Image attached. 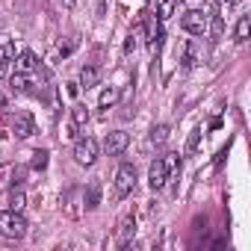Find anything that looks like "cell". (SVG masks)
I'll return each mask as SVG.
<instances>
[{
	"mask_svg": "<svg viewBox=\"0 0 251 251\" xmlns=\"http://www.w3.org/2000/svg\"><path fill=\"white\" fill-rule=\"evenodd\" d=\"M115 100H118V89H115V86H106V89L100 92V98H98V106H100V109H109Z\"/></svg>",
	"mask_w": 251,
	"mask_h": 251,
	"instance_id": "20",
	"label": "cell"
},
{
	"mask_svg": "<svg viewBox=\"0 0 251 251\" xmlns=\"http://www.w3.org/2000/svg\"><path fill=\"white\" fill-rule=\"evenodd\" d=\"M12 133H15V139H27V136L36 133V121H33L30 112H15V118H12Z\"/></svg>",
	"mask_w": 251,
	"mask_h": 251,
	"instance_id": "6",
	"label": "cell"
},
{
	"mask_svg": "<svg viewBox=\"0 0 251 251\" xmlns=\"http://www.w3.org/2000/svg\"><path fill=\"white\" fill-rule=\"evenodd\" d=\"M163 27H160V21H154V18H148V50L157 56L160 53V48H163Z\"/></svg>",
	"mask_w": 251,
	"mask_h": 251,
	"instance_id": "9",
	"label": "cell"
},
{
	"mask_svg": "<svg viewBox=\"0 0 251 251\" xmlns=\"http://www.w3.org/2000/svg\"><path fill=\"white\" fill-rule=\"evenodd\" d=\"M163 166H166V172H169V177H177L180 175V154H175V151H169L166 157H163Z\"/></svg>",
	"mask_w": 251,
	"mask_h": 251,
	"instance_id": "16",
	"label": "cell"
},
{
	"mask_svg": "<svg viewBox=\"0 0 251 251\" xmlns=\"http://www.w3.org/2000/svg\"><path fill=\"white\" fill-rule=\"evenodd\" d=\"M133 48H136V39H133V36H130V39H127V42H124V53H130V50H133Z\"/></svg>",
	"mask_w": 251,
	"mask_h": 251,
	"instance_id": "26",
	"label": "cell"
},
{
	"mask_svg": "<svg viewBox=\"0 0 251 251\" xmlns=\"http://www.w3.org/2000/svg\"><path fill=\"white\" fill-rule=\"evenodd\" d=\"M98 154H100V148H98V142L92 139V136H80L77 139V145H74V163L77 166H95L98 163Z\"/></svg>",
	"mask_w": 251,
	"mask_h": 251,
	"instance_id": "2",
	"label": "cell"
},
{
	"mask_svg": "<svg viewBox=\"0 0 251 251\" xmlns=\"http://www.w3.org/2000/svg\"><path fill=\"white\" fill-rule=\"evenodd\" d=\"M248 33H251V18H248V15H242V18L236 21L233 39H236V42H248Z\"/></svg>",
	"mask_w": 251,
	"mask_h": 251,
	"instance_id": "19",
	"label": "cell"
},
{
	"mask_svg": "<svg viewBox=\"0 0 251 251\" xmlns=\"http://www.w3.org/2000/svg\"><path fill=\"white\" fill-rule=\"evenodd\" d=\"M6 103H9V100H6V95H0V109H6Z\"/></svg>",
	"mask_w": 251,
	"mask_h": 251,
	"instance_id": "29",
	"label": "cell"
},
{
	"mask_svg": "<svg viewBox=\"0 0 251 251\" xmlns=\"http://www.w3.org/2000/svg\"><path fill=\"white\" fill-rule=\"evenodd\" d=\"M175 9H177V0H163L160 9H157V21H160V24H163V21H169V18L175 15Z\"/></svg>",
	"mask_w": 251,
	"mask_h": 251,
	"instance_id": "21",
	"label": "cell"
},
{
	"mask_svg": "<svg viewBox=\"0 0 251 251\" xmlns=\"http://www.w3.org/2000/svg\"><path fill=\"white\" fill-rule=\"evenodd\" d=\"M98 80H100V68L98 65H83V71H80V89H95Z\"/></svg>",
	"mask_w": 251,
	"mask_h": 251,
	"instance_id": "13",
	"label": "cell"
},
{
	"mask_svg": "<svg viewBox=\"0 0 251 251\" xmlns=\"http://www.w3.org/2000/svg\"><path fill=\"white\" fill-rule=\"evenodd\" d=\"M133 233H136V216L133 213H124L118 219V245L121 248H127L133 242Z\"/></svg>",
	"mask_w": 251,
	"mask_h": 251,
	"instance_id": "7",
	"label": "cell"
},
{
	"mask_svg": "<svg viewBox=\"0 0 251 251\" xmlns=\"http://www.w3.org/2000/svg\"><path fill=\"white\" fill-rule=\"evenodd\" d=\"M59 3H62L65 9H74V6H77V0H59Z\"/></svg>",
	"mask_w": 251,
	"mask_h": 251,
	"instance_id": "28",
	"label": "cell"
},
{
	"mask_svg": "<svg viewBox=\"0 0 251 251\" xmlns=\"http://www.w3.org/2000/svg\"><path fill=\"white\" fill-rule=\"evenodd\" d=\"M127 145H130V136H127V133H124V130H112V133H106L103 151H106L109 157H118V154L127 151Z\"/></svg>",
	"mask_w": 251,
	"mask_h": 251,
	"instance_id": "5",
	"label": "cell"
},
{
	"mask_svg": "<svg viewBox=\"0 0 251 251\" xmlns=\"http://www.w3.org/2000/svg\"><path fill=\"white\" fill-rule=\"evenodd\" d=\"M100 204V180H89V186L83 189V210H98Z\"/></svg>",
	"mask_w": 251,
	"mask_h": 251,
	"instance_id": "10",
	"label": "cell"
},
{
	"mask_svg": "<svg viewBox=\"0 0 251 251\" xmlns=\"http://www.w3.org/2000/svg\"><path fill=\"white\" fill-rule=\"evenodd\" d=\"M148 183H151L154 192L169 183V172H166V166H163V157H157V160L151 163V169H148Z\"/></svg>",
	"mask_w": 251,
	"mask_h": 251,
	"instance_id": "8",
	"label": "cell"
},
{
	"mask_svg": "<svg viewBox=\"0 0 251 251\" xmlns=\"http://www.w3.org/2000/svg\"><path fill=\"white\" fill-rule=\"evenodd\" d=\"M166 139H169V124H157V127L151 130V142L154 145H166Z\"/></svg>",
	"mask_w": 251,
	"mask_h": 251,
	"instance_id": "23",
	"label": "cell"
},
{
	"mask_svg": "<svg viewBox=\"0 0 251 251\" xmlns=\"http://www.w3.org/2000/svg\"><path fill=\"white\" fill-rule=\"evenodd\" d=\"M136 189V166L133 163H121L115 172V198H124Z\"/></svg>",
	"mask_w": 251,
	"mask_h": 251,
	"instance_id": "3",
	"label": "cell"
},
{
	"mask_svg": "<svg viewBox=\"0 0 251 251\" xmlns=\"http://www.w3.org/2000/svg\"><path fill=\"white\" fill-rule=\"evenodd\" d=\"M106 15V0H98V18Z\"/></svg>",
	"mask_w": 251,
	"mask_h": 251,
	"instance_id": "27",
	"label": "cell"
},
{
	"mask_svg": "<svg viewBox=\"0 0 251 251\" xmlns=\"http://www.w3.org/2000/svg\"><path fill=\"white\" fill-rule=\"evenodd\" d=\"M48 163H50V151H33V160H30V169L33 172H45L48 169Z\"/></svg>",
	"mask_w": 251,
	"mask_h": 251,
	"instance_id": "18",
	"label": "cell"
},
{
	"mask_svg": "<svg viewBox=\"0 0 251 251\" xmlns=\"http://www.w3.org/2000/svg\"><path fill=\"white\" fill-rule=\"evenodd\" d=\"M27 172H30L27 166H18V169L12 172V186H21V183H24V177H27Z\"/></svg>",
	"mask_w": 251,
	"mask_h": 251,
	"instance_id": "24",
	"label": "cell"
},
{
	"mask_svg": "<svg viewBox=\"0 0 251 251\" xmlns=\"http://www.w3.org/2000/svg\"><path fill=\"white\" fill-rule=\"evenodd\" d=\"M12 89L18 92V95H36V89H33V74H12Z\"/></svg>",
	"mask_w": 251,
	"mask_h": 251,
	"instance_id": "14",
	"label": "cell"
},
{
	"mask_svg": "<svg viewBox=\"0 0 251 251\" xmlns=\"http://www.w3.org/2000/svg\"><path fill=\"white\" fill-rule=\"evenodd\" d=\"M227 3H236V0H227Z\"/></svg>",
	"mask_w": 251,
	"mask_h": 251,
	"instance_id": "30",
	"label": "cell"
},
{
	"mask_svg": "<svg viewBox=\"0 0 251 251\" xmlns=\"http://www.w3.org/2000/svg\"><path fill=\"white\" fill-rule=\"evenodd\" d=\"M222 33H225V18H222L219 12L207 15V36H210V42H219Z\"/></svg>",
	"mask_w": 251,
	"mask_h": 251,
	"instance_id": "12",
	"label": "cell"
},
{
	"mask_svg": "<svg viewBox=\"0 0 251 251\" xmlns=\"http://www.w3.org/2000/svg\"><path fill=\"white\" fill-rule=\"evenodd\" d=\"M0 236L24 239L27 236V219L18 210H0Z\"/></svg>",
	"mask_w": 251,
	"mask_h": 251,
	"instance_id": "1",
	"label": "cell"
},
{
	"mask_svg": "<svg viewBox=\"0 0 251 251\" xmlns=\"http://www.w3.org/2000/svg\"><path fill=\"white\" fill-rule=\"evenodd\" d=\"M86 124H89V109L77 103V106L71 109V136H74V133H80Z\"/></svg>",
	"mask_w": 251,
	"mask_h": 251,
	"instance_id": "15",
	"label": "cell"
},
{
	"mask_svg": "<svg viewBox=\"0 0 251 251\" xmlns=\"http://www.w3.org/2000/svg\"><path fill=\"white\" fill-rule=\"evenodd\" d=\"M24 207H27L24 189H21V186H12V189H9V210H18V213H21Z\"/></svg>",
	"mask_w": 251,
	"mask_h": 251,
	"instance_id": "17",
	"label": "cell"
},
{
	"mask_svg": "<svg viewBox=\"0 0 251 251\" xmlns=\"http://www.w3.org/2000/svg\"><path fill=\"white\" fill-rule=\"evenodd\" d=\"M180 27L189 33V36H207V15L201 9H186L180 15Z\"/></svg>",
	"mask_w": 251,
	"mask_h": 251,
	"instance_id": "4",
	"label": "cell"
},
{
	"mask_svg": "<svg viewBox=\"0 0 251 251\" xmlns=\"http://www.w3.org/2000/svg\"><path fill=\"white\" fill-rule=\"evenodd\" d=\"M15 59V45H0V74H3V68H6V62H12Z\"/></svg>",
	"mask_w": 251,
	"mask_h": 251,
	"instance_id": "22",
	"label": "cell"
},
{
	"mask_svg": "<svg viewBox=\"0 0 251 251\" xmlns=\"http://www.w3.org/2000/svg\"><path fill=\"white\" fill-rule=\"evenodd\" d=\"M198 139H201V130H192V133H189V142H186V154H195Z\"/></svg>",
	"mask_w": 251,
	"mask_h": 251,
	"instance_id": "25",
	"label": "cell"
},
{
	"mask_svg": "<svg viewBox=\"0 0 251 251\" xmlns=\"http://www.w3.org/2000/svg\"><path fill=\"white\" fill-rule=\"evenodd\" d=\"M12 62H15V71H18V74H33V71L39 68L36 53H33V50H21V53H18V59H12Z\"/></svg>",
	"mask_w": 251,
	"mask_h": 251,
	"instance_id": "11",
	"label": "cell"
}]
</instances>
